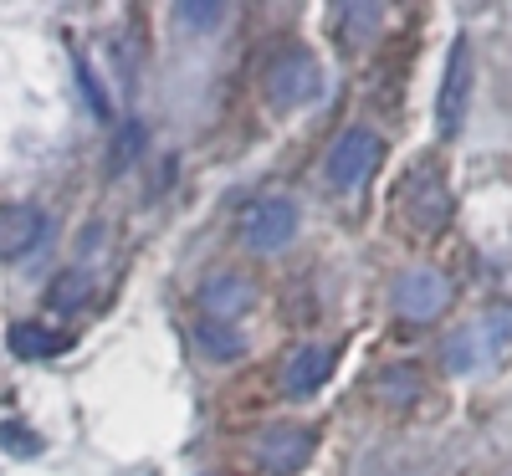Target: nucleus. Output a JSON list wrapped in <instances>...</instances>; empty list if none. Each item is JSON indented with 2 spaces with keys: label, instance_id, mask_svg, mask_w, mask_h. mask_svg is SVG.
I'll return each instance as SVG.
<instances>
[{
  "label": "nucleus",
  "instance_id": "nucleus-1",
  "mask_svg": "<svg viewBox=\"0 0 512 476\" xmlns=\"http://www.w3.org/2000/svg\"><path fill=\"white\" fill-rule=\"evenodd\" d=\"M297 236V205L287 195H267V200H256L246 215H241V246L246 251H282L287 241Z\"/></svg>",
  "mask_w": 512,
  "mask_h": 476
},
{
  "label": "nucleus",
  "instance_id": "nucleus-2",
  "mask_svg": "<svg viewBox=\"0 0 512 476\" xmlns=\"http://www.w3.org/2000/svg\"><path fill=\"white\" fill-rule=\"evenodd\" d=\"M323 88V77H318V62L303 52V47H287L272 67H267V93L277 108H303L313 103Z\"/></svg>",
  "mask_w": 512,
  "mask_h": 476
},
{
  "label": "nucleus",
  "instance_id": "nucleus-3",
  "mask_svg": "<svg viewBox=\"0 0 512 476\" xmlns=\"http://www.w3.org/2000/svg\"><path fill=\"white\" fill-rule=\"evenodd\" d=\"M379 154H384L379 134H369V128H349V134L333 144V154H328V185L333 190H359L374 175Z\"/></svg>",
  "mask_w": 512,
  "mask_h": 476
},
{
  "label": "nucleus",
  "instance_id": "nucleus-4",
  "mask_svg": "<svg viewBox=\"0 0 512 476\" xmlns=\"http://www.w3.org/2000/svg\"><path fill=\"white\" fill-rule=\"evenodd\" d=\"M466 98H472V41L456 36L451 57H446V77H441V98H436V128L451 139L461 118H466Z\"/></svg>",
  "mask_w": 512,
  "mask_h": 476
},
{
  "label": "nucleus",
  "instance_id": "nucleus-5",
  "mask_svg": "<svg viewBox=\"0 0 512 476\" xmlns=\"http://www.w3.org/2000/svg\"><path fill=\"white\" fill-rule=\"evenodd\" d=\"M47 236H52V215L41 205H6L0 210V262H26Z\"/></svg>",
  "mask_w": 512,
  "mask_h": 476
},
{
  "label": "nucleus",
  "instance_id": "nucleus-6",
  "mask_svg": "<svg viewBox=\"0 0 512 476\" xmlns=\"http://www.w3.org/2000/svg\"><path fill=\"white\" fill-rule=\"evenodd\" d=\"M446 302H451V282L431 267H415L395 282V313L410 318V323H431Z\"/></svg>",
  "mask_w": 512,
  "mask_h": 476
},
{
  "label": "nucleus",
  "instance_id": "nucleus-7",
  "mask_svg": "<svg viewBox=\"0 0 512 476\" xmlns=\"http://www.w3.org/2000/svg\"><path fill=\"white\" fill-rule=\"evenodd\" d=\"M318 436L308 425H272L262 441H256V461H262L272 476H292V471H303L308 456H313Z\"/></svg>",
  "mask_w": 512,
  "mask_h": 476
},
{
  "label": "nucleus",
  "instance_id": "nucleus-8",
  "mask_svg": "<svg viewBox=\"0 0 512 476\" xmlns=\"http://www.w3.org/2000/svg\"><path fill=\"white\" fill-rule=\"evenodd\" d=\"M405 200H410V221H415L420 231H436L446 215H451V200H446V185H441L436 169H420V175H410Z\"/></svg>",
  "mask_w": 512,
  "mask_h": 476
},
{
  "label": "nucleus",
  "instance_id": "nucleus-9",
  "mask_svg": "<svg viewBox=\"0 0 512 476\" xmlns=\"http://www.w3.org/2000/svg\"><path fill=\"white\" fill-rule=\"evenodd\" d=\"M333 374V349H323V343H308V349H297L282 369V384L287 395H318L323 379Z\"/></svg>",
  "mask_w": 512,
  "mask_h": 476
},
{
  "label": "nucleus",
  "instance_id": "nucleus-10",
  "mask_svg": "<svg viewBox=\"0 0 512 476\" xmlns=\"http://www.w3.org/2000/svg\"><path fill=\"white\" fill-rule=\"evenodd\" d=\"M200 302L210 308V318H216V323H231L236 313H246V308H251V282H246V277H236V272L210 277V282L200 287Z\"/></svg>",
  "mask_w": 512,
  "mask_h": 476
},
{
  "label": "nucleus",
  "instance_id": "nucleus-11",
  "mask_svg": "<svg viewBox=\"0 0 512 476\" xmlns=\"http://www.w3.org/2000/svg\"><path fill=\"white\" fill-rule=\"evenodd\" d=\"M72 349V338L67 333H52L47 323H16L11 328V354L36 364V359H52V354H67Z\"/></svg>",
  "mask_w": 512,
  "mask_h": 476
},
{
  "label": "nucleus",
  "instance_id": "nucleus-12",
  "mask_svg": "<svg viewBox=\"0 0 512 476\" xmlns=\"http://www.w3.org/2000/svg\"><path fill=\"white\" fill-rule=\"evenodd\" d=\"M195 343H200V349L216 359V364H231V359H241V349H246L241 333H236L231 323H216V318H205V323L195 328Z\"/></svg>",
  "mask_w": 512,
  "mask_h": 476
},
{
  "label": "nucleus",
  "instance_id": "nucleus-13",
  "mask_svg": "<svg viewBox=\"0 0 512 476\" xmlns=\"http://www.w3.org/2000/svg\"><path fill=\"white\" fill-rule=\"evenodd\" d=\"M477 328V343H482V354L487 359H502L507 349H512V308H492L482 323H472Z\"/></svg>",
  "mask_w": 512,
  "mask_h": 476
},
{
  "label": "nucleus",
  "instance_id": "nucleus-14",
  "mask_svg": "<svg viewBox=\"0 0 512 476\" xmlns=\"http://www.w3.org/2000/svg\"><path fill=\"white\" fill-rule=\"evenodd\" d=\"M374 389H379V400L384 405H415V395H420V379H415V369L410 364H390L379 379H374Z\"/></svg>",
  "mask_w": 512,
  "mask_h": 476
},
{
  "label": "nucleus",
  "instance_id": "nucleus-15",
  "mask_svg": "<svg viewBox=\"0 0 512 476\" xmlns=\"http://www.w3.org/2000/svg\"><path fill=\"white\" fill-rule=\"evenodd\" d=\"M477 364H487L482 343H477V328H461V333L446 343V369H451V374H472Z\"/></svg>",
  "mask_w": 512,
  "mask_h": 476
},
{
  "label": "nucleus",
  "instance_id": "nucleus-16",
  "mask_svg": "<svg viewBox=\"0 0 512 476\" xmlns=\"http://www.w3.org/2000/svg\"><path fill=\"white\" fill-rule=\"evenodd\" d=\"M379 21H384V11H379V6H338V26H344V41H349V47L369 41Z\"/></svg>",
  "mask_w": 512,
  "mask_h": 476
},
{
  "label": "nucleus",
  "instance_id": "nucleus-17",
  "mask_svg": "<svg viewBox=\"0 0 512 476\" xmlns=\"http://www.w3.org/2000/svg\"><path fill=\"white\" fill-rule=\"evenodd\" d=\"M88 297H93V282L82 277V272H62V277L52 282V308H57V313H77Z\"/></svg>",
  "mask_w": 512,
  "mask_h": 476
},
{
  "label": "nucleus",
  "instance_id": "nucleus-18",
  "mask_svg": "<svg viewBox=\"0 0 512 476\" xmlns=\"http://www.w3.org/2000/svg\"><path fill=\"white\" fill-rule=\"evenodd\" d=\"M77 93L88 98V108H93V118H98V123H108V118H113V103H108V93H103L98 72H93L88 62H82V57H77Z\"/></svg>",
  "mask_w": 512,
  "mask_h": 476
},
{
  "label": "nucleus",
  "instance_id": "nucleus-19",
  "mask_svg": "<svg viewBox=\"0 0 512 476\" xmlns=\"http://www.w3.org/2000/svg\"><path fill=\"white\" fill-rule=\"evenodd\" d=\"M144 123L134 118V123H128V128H118V139H113V169H123V164H134L139 154H144Z\"/></svg>",
  "mask_w": 512,
  "mask_h": 476
},
{
  "label": "nucleus",
  "instance_id": "nucleus-20",
  "mask_svg": "<svg viewBox=\"0 0 512 476\" xmlns=\"http://www.w3.org/2000/svg\"><path fill=\"white\" fill-rule=\"evenodd\" d=\"M0 451H11V456H36L41 451V436L31 425L11 420V425H0Z\"/></svg>",
  "mask_w": 512,
  "mask_h": 476
},
{
  "label": "nucleus",
  "instance_id": "nucleus-21",
  "mask_svg": "<svg viewBox=\"0 0 512 476\" xmlns=\"http://www.w3.org/2000/svg\"><path fill=\"white\" fill-rule=\"evenodd\" d=\"M221 16H226V6H175V21H185L195 31H210Z\"/></svg>",
  "mask_w": 512,
  "mask_h": 476
}]
</instances>
